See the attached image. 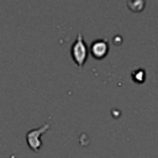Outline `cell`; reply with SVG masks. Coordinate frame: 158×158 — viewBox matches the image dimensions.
I'll return each instance as SVG.
<instances>
[{
    "label": "cell",
    "mask_w": 158,
    "mask_h": 158,
    "mask_svg": "<svg viewBox=\"0 0 158 158\" xmlns=\"http://www.w3.org/2000/svg\"><path fill=\"white\" fill-rule=\"evenodd\" d=\"M88 56H89V47L86 46V43L83 38V35L79 32V33H77V37L70 47V57L74 60V63L81 68L84 65V63L86 62Z\"/></svg>",
    "instance_id": "6da1fadb"
},
{
    "label": "cell",
    "mask_w": 158,
    "mask_h": 158,
    "mask_svg": "<svg viewBox=\"0 0 158 158\" xmlns=\"http://www.w3.org/2000/svg\"><path fill=\"white\" fill-rule=\"evenodd\" d=\"M49 128V122H44L42 126L37 127V128H33V130H30L26 132V141H27V144L31 149L33 151H38L41 147H42V135L46 133Z\"/></svg>",
    "instance_id": "7a4b0ae2"
},
{
    "label": "cell",
    "mask_w": 158,
    "mask_h": 158,
    "mask_svg": "<svg viewBox=\"0 0 158 158\" xmlns=\"http://www.w3.org/2000/svg\"><path fill=\"white\" fill-rule=\"evenodd\" d=\"M109 49H110V46L105 38H96L89 46L90 54L96 59H102L104 57H106L109 53Z\"/></svg>",
    "instance_id": "3957f363"
},
{
    "label": "cell",
    "mask_w": 158,
    "mask_h": 158,
    "mask_svg": "<svg viewBox=\"0 0 158 158\" xmlns=\"http://www.w3.org/2000/svg\"><path fill=\"white\" fill-rule=\"evenodd\" d=\"M132 78H133V80H136V81H138V83H142V81L144 80V70L137 69L136 72L132 73Z\"/></svg>",
    "instance_id": "277c9868"
}]
</instances>
